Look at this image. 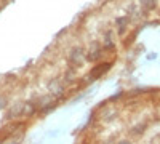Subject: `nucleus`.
<instances>
[{
  "mask_svg": "<svg viewBox=\"0 0 160 144\" xmlns=\"http://www.w3.org/2000/svg\"><path fill=\"white\" fill-rule=\"evenodd\" d=\"M141 5L146 8V10H152L155 7V0H141Z\"/></svg>",
  "mask_w": 160,
  "mask_h": 144,
  "instance_id": "f257e3e1",
  "label": "nucleus"
}]
</instances>
